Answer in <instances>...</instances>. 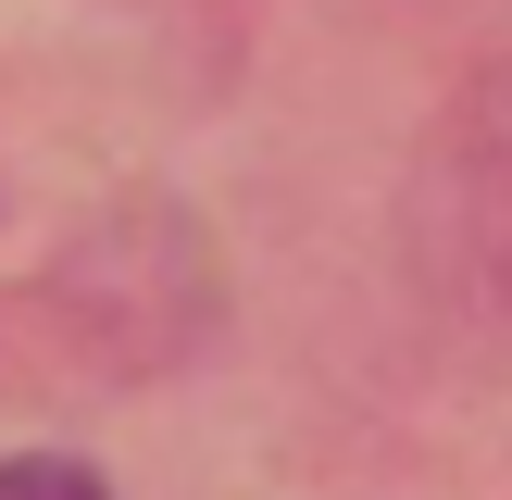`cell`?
Listing matches in <instances>:
<instances>
[{"label":"cell","mask_w":512,"mask_h":500,"mask_svg":"<svg viewBox=\"0 0 512 500\" xmlns=\"http://www.w3.org/2000/svg\"><path fill=\"white\" fill-rule=\"evenodd\" d=\"M0 500H100L88 463H0Z\"/></svg>","instance_id":"6da1fadb"}]
</instances>
